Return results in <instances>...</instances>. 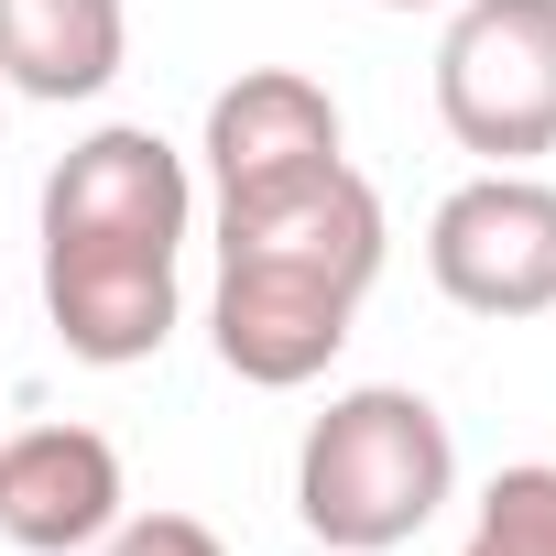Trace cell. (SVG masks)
Returning a JSON list of instances; mask_svg holds the SVG:
<instances>
[{
	"mask_svg": "<svg viewBox=\"0 0 556 556\" xmlns=\"http://www.w3.org/2000/svg\"><path fill=\"white\" fill-rule=\"evenodd\" d=\"M458 556H556V458H523L480 491V523Z\"/></svg>",
	"mask_w": 556,
	"mask_h": 556,
	"instance_id": "30bf717a",
	"label": "cell"
},
{
	"mask_svg": "<svg viewBox=\"0 0 556 556\" xmlns=\"http://www.w3.org/2000/svg\"><path fill=\"white\" fill-rule=\"evenodd\" d=\"M0 99H12V88H0Z\"/></svg>",
	"mask_w": 556,
	"mask_h": 556,
	"instance_id": "4fadbf2b",
	"label": "cell"
},
{
	"mask_svg": "<svg viewBox=\"0 0 556 556\" xmlns=\"http://www.w3.org/2000/svg\"><path fill=\"white\" fill-rule=\"evenodd\" d=\"M186 218H197V175L142 121H110V131L66 142L55 175H45V240H153V251H186Z\"/></svg>",
	"mask_w": 556,
	"mask_h": 556,
	"instance_id": "5b68a950",
	"label": "cell"
},
{
	"mask_svg": "<svg viewBox=\"0 0 556 556\" xmlns=\"http://www.w3.org/2000/svg\"><path fill=\"white\" fill-rule=\"evenodd\" d=\"M207 175L218 197H262V186H295V175H328L350 164L339 153V99L306 77V66H240L218 99H207Z\"/></svg>",
	"mask_w": 556,
	"mask_h": 556,
	"instance_id": "52a82bcc",
	"label": "cell"
},
{
	"mask_svg": "<svg viewBox=\"0 0 556 556\" xmlns=\"http://www.w3.org/2000/svg\"><path fill=\"white\" fill-rule=\"evenodd\" d=\"M426 273L469 317H545L556 306V186L523 164L447 186L426 218Z\"/></svg>",
	"mask_w": 556,
	"mask_h": 556,
	"instance_id": "277c9868",
	"label": "cell"
},
{
	"mask_svg": "<svg viewBox=\"0 0 556 556\" xmlns=\"http://www.w3.org/2000/svg\"><path fill=\"white\" fill-rule=\"evenodd\" d=\"M437 121L480 164L556 153V0H458L437 45Z\"/></svg>",
	"mask_w": 556,
	"mask_h": 556,
	"instance_id": "3957f363",
	"label": "cell"
},
{
	"mask_svg": "<svg viewBox=\"0 0 556 556\" xmlns=\"http://www.w3.org/2000/svg\"><path fill=\"white\" fill-rule=\"evenodd\" d=\"M45 317L66 361L131 371L175 339V251L153 240H45Z\"/></svg>",
	"mask_w": 556,
	"mask_h": 556,
	"instance_id": "8992f818",
	"label": "cell"
},
{
	"mask_svg": "<svg viewBox=\"0 0 556 556\" xmlns=\"http://www.w3.org/2000/svg\"><path fill=\"white\" fill-rule=\"evenodd\" d=\"M131 55V12L121 0H0V88L12 99H99Z\"/></svg>",
	"mask_w": 556,
	"mask_h": 556,
	"instance_id": "9c48e42d",
	"label": "cell"
},
{
	"mask_svg": "<svg viewBox=\"0 0 556 556\" xmlns=\"http://www.w3.org/2000/svg\"><path fill=\"white\" fill-rule=\"evenodd\" d=\"M382 251H393L382 197L350 164L262 186V197H218V295H207L218 361L251 393L317 382L350 350L361 295L382 285Z\"/></svg>",
	"mask_w": 556,
	"mask_h": 556,
	"instance_id": "6da1fadb",
	"label": "cell"
},
{
	"mask_svg": "<svg viewBox=\"0 0 556 556\" xmlns=\"http://www.w3.org/2000/svg\"><path fill=\"white\" fill-rule=\"evenodd\" d=\"M458 491V437L426 393L404 382H361L339 393L306 447H295V513L317 545L339 556H382V545H415Z\"/></svg>",
	"mask_w": 556,
	"mask_h": 556,
	"instance_id": "7a4b0ae2",
	"label": "cell"
},
{
	"mask_svg": "<svg viewBox=\"0 0 556 556\" xmlns=\"http://www.w3.org/2000/svg\"><path fill=\"white\" fill-rule=\"evenodd\" d=\"M88 556H229V545H218L197 513H121Z\"/></svg>",
	"mask_w": 556,
	"mask_h": 556,
	"instance_id": "8fae6325",
	"label": "cell"
},
{
	"mask_svg": "<svg viewBox=\"0 0 556 556\" xmlns=\"http://www.w3.org/2000/svg\"><path fill=\"white\" fill-rule=\"evenodd\" d=\"M110 523H121V447L99 426L0 437V534L23 556H88Z\"/></svg>",
	"mask_w": 556,
	"mask_h": 556,
	"instance_id": "ba28073f",
	"label": "cell"
},
{
	"mask_svg": "<svg viewBox=\"0 0 556 556\" xmlns=\"http://www.w3.org/2000/svg\"><path fill=\"white\" fill-rule=\"evenodd\" d=\"M371 12H437V0H371Z\"/></svg>",
	"mask_w": 556,
	"mask_h": 556,
	"instance_id": "7c38bea8",
	"label": "cell"
}]
</instances>
